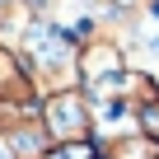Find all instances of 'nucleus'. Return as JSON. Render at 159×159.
<instances>
[{
  "mask_svg": "<svg viewBox=\"0 0 159 159\" xmlns=\"http://www.w3.org/2000/svg\"><path fill=\"white\" fill-rule=\"evenodd\" d=\"M126 66H131V52H126V42L112 28H98L94 38H84L80 52H75V80H80L84 94H108L117 80L126 75Z\"/></svg>",
  "mask_w": 159,
  "mask_h": 159,
  "instance_id": "f257e3e1",
  "label": "nucleus"
},
{
  "mask_svg": "<svg viewBox=\"0 0 159 159\" xmlns=\"http://www.w3.org/2000/svg\"><path fill=\"white\" fill-rule=\"evenodd\" d=\"M38 126L47 131L52 145H70V140H94V103L89 94L70 84V89H52L38 103Z\"/></svg>",
  "mask_w": 159,
  "mask_h": 159,
  "instance_id": "f03ea898",
  "label": "nucleus"
},
{
  "mask_svg": "<svg viewBox=\"0 0 159 159\" xmlns=\"http://www.w3.org/2000/svg\"><path fill=\"white\" fill-rule=\"evenodd\" d=\"M108 94H112L117 103H126L131 117H136L140 108H154V103H159V75H154L150 66H126V75L117 80Z\"/></svg>",
  "mask_w": 159,
  "mask_h": 159,
  "instance_id": "7ed1b4c3",
  "label": "nucleus"
},
{
  "mask_svg": "<svg viewBox=\"0 0 159 159\" xmlns=\"http://www.w3.org/2000/svg\"><path fill=\"white\" fill-rule=\"evenodd\" d=\"M98 150H103V159H159V145H154L150 136H140L136 126H131V131H112V136H103Z\"/></svg>",
  "mask_w": 159,
  "mask_h": 159,
  "instance_id": "20e7f679",
  "label": "nucleus"
},
{
  "mask_svg": "<svg viewBox=\"0 0 159 159\" xmlns=\"http://www.w3.org/2000/svg\"><path fill=\"white\" fill-rule=\"evenodd\" d=\"M136 131H140V136H150V140L159 145V103H154V108H140V112H136Z\"/></svg>",
  "mask_w": 159,
  "mask_h": 159,
  "instance_id": "39448f33",
  "label": "nucleus"
},
{
  "mask_svg": "<svg viewBox=\"0 0 159 159\" xmlns=\"http://www.w3.org/2000/svg\"><path fill=\"white\" fill-rule=\"evenodd\" d=\"M103 10L108 14H145L150 0H103Z\"/></svg>",
  "mask_w": 159,
  "mask_h": 159,
  "instance_id": "423d86ee",
  "label": "nucleus"
}]
</instances>
